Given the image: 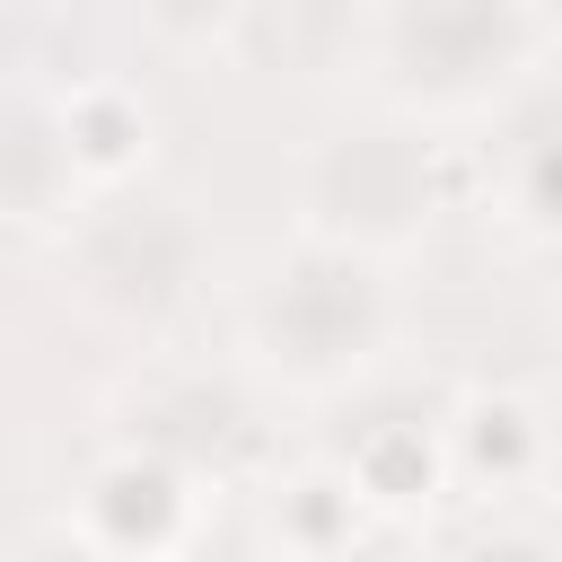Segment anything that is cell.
<instances>
[{
	"label": "cell",
	"instance_id": "obj_1",
	"mask_svg": "<svg viewBox=\"0 0 562 562\" xmlns=\"http://www.w3.org/2000/svg\"><path fill=\"white\" fill-rule=\"evenodd\" d=\"M544 53L536 0H369V79L404 123L474 114L509 97Z\"/></svg>",
	"mask_w": 562,
	"mask_h": 562
},
{
	"label": "cell",
	"instance_id": "obj_2",
	"mask_svg": "<svg viewBox=\"0 0 562 562\" xmlns=\"http://www.w3.org/2000/svg\"><path fill=\"white\" fill-rule=\"evenodd\" d=\"M395 334V281L386 263L325 246V237H290L255 290H246V351L263 369H281L290 386H342L360 378Z\"/></svg>",
	"mask_w": 562,
	"mask_h": 562
},
{
	"label": "cell",
	"instance_id": "obj_3",
	"mask_svg": "<svg viewBox=\"0 0 562 562\" xmlns=\"http://www.w3.org/2000/svg\"><path fill=\"white\" fill-rule=\"evenodd\" d=\"M70 281L105 325H176L211 281V237L167 193H97L70 211Z\"/></svg>",
	"mask_w": 562,
	"mask_h": 562
},
{
	"label": "cell",
	"instance_id": "obj_4",
	"mask_svg": "<svg viewBox=\"0 0 562 562\" xmlns=\"http://www.w3.org/2000/svg\"><path fill=\"white\" fill-rule=\"evenodd\" d=\"M439 211V158H430V132L386 114L369 132H342L307 158V184H299V237H325V246H351L369 263L404 255Z\"/></svg>",
	"mask_w": 562,
	"mask_h": 562
},
{
	"label": "cell",
	"instance_id": "obj_5",
	"mask_svg": "<svg viewBox=\"0 0 562 562\" xmlns=\"http://www.w3.org/2000/svg\"><path fill=\"white\" fill-rule=\"evenodd\" d=\"M220 44H228V61H246L255 79L316 88V79H342V70L360 61V44H369V0H228Z\"/></svg>",
	"mask_w": 562,
	"mask_h": 562
},
{
	"label": "cell",
	"instance_id": "obj_6",
	"mask_svg": "<svg viewBox=\"0 0 562 562\" xmlns=\"http://www.w3.org/2000/svg\"><path fill=\"white\" fill-rule=\"evenodd\" d=\"M79 167L61 140V97L44 88H0V220L9 228H70L79 211Z\"/></svg>",
	"mask_w": 562,
	"mask_h": 562
},
{
	"label": "cell",
	"instance_id": "obj_7",
	"mask_svg": "<svg viewBox=\"0 0 562 562\" xmlns=\"http://www.w3.org/2000/svg\"><path fill=\"white\" fill-rule=\"evenodd\" d=\"M61 140H70V167H79V193H123L140 167H149V105L140 88L123 79H79L61 88Z\"/></svg>",
	"mask_w": 562,
	"mask_h": 562
},
{
	"label": "cell",
	"instance_id": "obj_8",
	"mask_svg": "<svg viewBox=\"0 0 562 562\" xmlns=\"http://www.w3.org/2000/svg\"><path fill=\"white\" fill-rule=\"evenodd\" d=\"M263 518H272V544L290 562H342L351 536H360V483L334 474V465H299V474L272 483Z\"/></svg>",
	"mask_w": 562,
	"mask_h": 562
},
{
	"label": "cell",
	"instance_id": "obj_9",
	"mask_svg": "<svg viewBox=\"0 0 562 562\" xmlns=\"http://www.w3.org/2000/svg\"><path fill=\"white\" fill-rule=\"evenodd\" d=\"M9 562H114V553H97V544H88V536L61 518V527H35V536H26Z\"/></svg>",
	"mask_w": 562,
	"mask_h": 562
}]
</instances>
